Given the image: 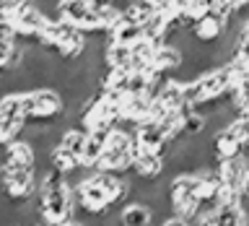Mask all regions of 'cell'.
I'll list each match as a JSON object with an SVG mask.
<instances>
[{
    "label": "cell",
    "mask_w": 249,
    "mask_h": 226,
    "mask_svg": "<svg viewBox=\"0 0 249 226\" xmlns=\"http://www.w3.org/2000/svg\"><path fill=\"white\" fill-rule=\"evenodd\" d=\"M21 112L26 122H36V125L57 122L65 114V101H62V94L57 89L39 86V89L21 94Z\"/></svg>",
    "instance_id": "1"
},
{
    "label": "cell",
    "mask_w": 249,
    "mask_h": 226,
    "mask_svg": "<svg viewBox=\"0 0 249 226\" xmlns=\"http://www.w3.org/2000/svg\"><path fill=\"white\" fill-rule=\"evenodd\" d=\"M249 143V117H233L226 128L215 130L208 140V148L215 161L231 159V156L247 153Z\"/></svg>",
    "instance_id": "2"
},
{
    "label": "cell",
    "mask_w": 249,
    "mask_h": 226,
    "mask_svg": "<svg viewBox=\"0 0 249 226\" xmlns=\"http://www.w3.org/2000/svg\"><path fill=\"white\" fill-rule=\"evenodd\" d=\"M0 192L11 203H23L36 195L34 169H3L0 167Z\"/></svg>",
    "instance_id": "3"
},
{
    "label": "cell",
    "mask_w": 249,
    "mask_h": 226,
    "mask_svg": "<svg viewBox=\"0 0 249 226\" xmlns=\"http://www.w3.org/2000/svg\"><path fill=\"white\" fill-rule=\"evenodd\" d=\"M215 174H218V179H221V185L231 187V190H236V192H247V182H249L247 153L215 161Z\"/></svg>",
    "instance_id": "4"
},
{
    "label": "cell",
    "mask_w": 249,
    "mask_h": 226,
    "mask_svg": "<svg viewBox=\"0 0 249 226\" xmlns=\"http://www.w3.org/2000/svg\"><path fill=\"white\" fill-rule=\"evenodd\" d=\"M223 31H226V19L221 13H215L213 8H208L200 19L190 23V37L197 44H213L215 39H221Z\"/></svg>",
    "instance_id": "5"
},
{
    "label": "cell",
    "mask_w": 249,
    "mask_h": 226,
    "mask_svg": "<svg viewBox=\"0 0 249 226\" xmlns=\"http://www.w3.org/2000/svg\"><path fill=\"white\" fill-rule=\"evenodd\" d=\"M112 128H101V130H86V143H83V151L78 156V164H81L83 169L93 171L96 169V161L101 151H104V143H107V135Z\"/></svg>",
    "instance_id": "6"
},
{
    "label": "cell",
    "mask_w": 249,
    "mask_h": 226,
    "mask_svg": "<svg viewBox=\"0 0 249 226\" xmlns=\"http://www.w3.org/2000/svg\"><path fill=\"white\" fill-rule=\"evenodd\" d=\"M117 216H120V226H156L153 210L140 200L122 203V206L117 208Z\"/></svg>",
    "instance_id": "7"
},
{
    "label": "cell",
    "mask_w": 249,
    "mask_h": 226,
    "mask_svg": "<svg viewBox=\"0 0 249 226\" xmlns=\"http://www.w3.org/2000/svg\"><path fill=\"white\" fill-rule=\"evenodd\" d=\"M182 65V55H179L177 47H171L166 42H159L153 50V60H151V68L156 70L159 75H174V70Z\"/></svg>",
    "instance_id": "8"
},
{
    "label": "cell",
    "mask_w": 249,
    "mask_h": 226,
    "mask_svg": "<svg viewBox=\"0 0 249 226\" xmlns=\"http://www.w3.org/2000/svg\"><path fill=\"white\" fill-rule=\"evenodd\" d=\"M249 210L247 206H239V203H226V206H218L213 218H210L208 226H247Z\"/></svg>",
    "instance_id": "9"
},
{
    "label": "cell",
    "mask_w": 249,
    "mask_h": 226,
    "mask_svg": "<svg viewBox=\"0 0 249 226\" xmlns=\"http://www.w3.org/2000/svg\"><path fill=\"white\" fill-rule=\"evenodd\" d=\"M47 164H50L52 169L62 171V174H70V171H75L81 164H78V156L70 153L68 148H62L60 143L50 148V153H47Z\"/></svg>",
    "instance_id": "10"
},
{
    "label": "cell",
    "mask_w": 249,
    "mask_h": 226,
    "mask_svg": "<svg viewBox=\"0 0 249 226\" xmlns=\"http://www.w3.org/2000/svg\"><path fill=\"white\" fill-rule=\"evenodd\" d=\"M153 50H156V44L151 42V39H138L135 44L130 47V68L132 70H143L151 65V60H153Z\"/></svg>",
    "instance_id": "11"
},
{
    "label": "cell",
    "mask_w": 249,
    "mask_h": 226,
    "mask_svg": "<svg viewBox=\"0 0 249 226\" xmlns=\"http://www.w3.org/2000/svg\"><path fill=\"white\" fill-rule=\"evenodd\" d=\"M0 120L26 122V120H23V112H21V94L18 91L0 94Z\"/></svg>",
    "instance_id": "12"
},
{
    "label": "cell",
    "mask_w": 249,
    "mask_h": 226,
    "mask_svg": "<svg viewBox=\"0 0 249 226\" xmlns=\"http://www.w3.org/2000/svg\"><path fill=\"white\" fill-rule=\"evenodd\" d=\"M109 39H112V42H117V44L132 47V44L138 42V39H143V29L135 26V23H124V21H120V23L114 26V31L109 34Z\"/></svg>",
    "instance_id": "13"
},
{
    "label": "cell",
    "mask_w": 249,
    "mask_h": 226,
    "mask_svg": "<svg viewBox=\"0 0 249 226\" xmlns=\"http://www.w3.org/2000/svg\"><path fill=\"white\" fill-rule=\"evenodd\" d=\"M57 143H60L62 148H68L70 153L81 156V151H83V143H86V130H81L78 125H70V128L62 130V135H60Z\"/></svg>",
    "instance_id": "14"
},
{
    "label": "cell",
    "mask_w": 249,
    "mask_h": 226,
    "mask_svg": "<svg viewBox=\"0 0 249 226\" xmlns=\"http://www.w3.org/2000/svg\"><path fill=\"white\" fill-rule=\"evenodd\" d=\"M151 13L153 11L143 3V0H130V3L122 8V21L124 23H135V26H143Z\"/></svg>",
    "instance_id": "15"
},
{
    "label": "cell",
    "mask_w": 249,
    "mask_h": 226,
    "mask_svg": "<svg viewBox=\"0 0 249 226\" xmlns=\"http://www.w3.org/2000/svg\"><path fill=\"white\" fill-rule=\"evenodd\" d=\"M159 226H190L184 221V218H179V216H174V213H169V216H163L161 221H159Z\"/></svg>",
    "instance_id": "16"
},
{
    "label": "cell",
    "mask_w": 249,
    "mask_h": 226,
    "mask_svg": "<svg viewBox=\"0 0 249 226\" xmlns=\"http://www.w3.org/2000/svg\"><path fill=\"white\" fill-rule=\"evenodd\" d=\"M89 5H91L93 13H101V11H107L109 5H114V0H89Z\"/></svg>",
    "instance_id": "17"
},
{
    "label": "cell",
    "mask_w": 249,
    "mask_h": 226,
    "mask_svg": "<svg viewBox=\"0 0 249 226\" xmlns=\"http://www.w3.org/2000/svg\"><path fill=\"white\" fill-rule=\"evenodd\" d=\"M54 226H83L78 218H70V221H65V224H54Z\"/></svg>",
    "instance_id": "18"
}]
</instances>
